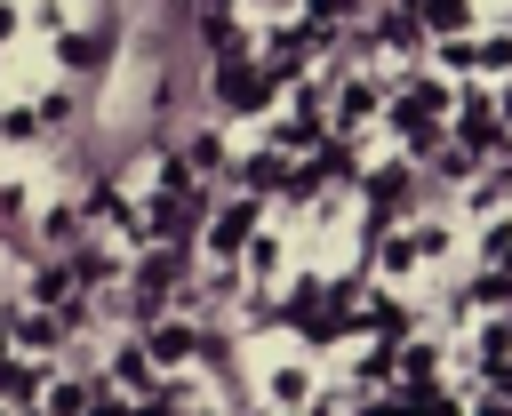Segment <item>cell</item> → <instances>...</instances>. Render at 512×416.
<instances>
[]
</instances>
